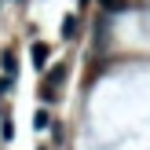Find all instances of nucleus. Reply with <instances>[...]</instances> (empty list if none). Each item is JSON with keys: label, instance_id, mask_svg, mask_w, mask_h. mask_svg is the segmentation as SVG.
<instances>
[{"label": "nucleus", "instance_id": "obj_1", "mask_svg": "<svg viewBox=\"0 0 150 150\" xmlns=\"http://www.w3.org/2000/svg\"><path fill=\"white\" fill-rule=\"evenodd\" d=\"M62 77H66V66H51L48 70V77H44V99H55V88L62 84Z\"/></svg>", "mask_w": 150, "mask_h": 150}, {"label": "nucleus", "instance_id": "obj_2", "mask_svg": "<svg viewBox=\"0 0 150 150\" xmlns=\"http://www.w3.org/2000/svg\"><path fill=\"white\" fill-rule=\"evenodd\" d=\"M48 55H51V51L44 48V44H33V66H37V70H44V66H48Z\"/></svg>", "mask_w": 150, "mask_h": 150}, {"label": "nucleus", "instance_id": "obj_3", "mask_svg": "<svg viewBox=\"0 0 150 150\" xmlns=\"http://www.w3.org/2000/svg\"><path fill=\"white\" fill-rule=\"evenodd\" d=\"M77 29H81V22H77V15H70V18L62 22V37H66V40H73V37H77Z\"/></svg>", "mask_w": 150, "mask_h": 150}, {"label": "nucleus", "instance_id": "obj_4", "mask_svg": "<svg viewBox=\"0 0 150 150\" xmlns=\"http://www.w3.org/2000/svg\"><path fill=\"white\" fill-rule=\"evenodd\" d=\"M48 125H51L48 110H37V114H33V128H37V132H44V128H48Z\"/></svg>", "mask_w": 150, "mask_h": 150}, {"label": "nucleus", "instance_id": "obj_5", "mask_svg": "<svg viewBox=\"0 0 150 150\" xmlns=\"http://www.w3.org/2000/svg\"><path fill=\"white\" fill-rule=\"evenodd\" d=\"M0 62H4V73H7V77H15V55H11V51H4Z\"/></svg>", "mask_w": 150, "mask_h": 150}, {"label": "nucleus", "instance_id": "obj_6", "mask_svg": "<svg viewBox=\"0 0 150 150\" xmlns=\"http://www.w3.org/2000/svg\"><path fill=\"white\" fill-rule=\"evenodd\" d=\"M99 4L106 7V15H117V11H121V0H99Z\"/></svg>", "mask_w": 150, "mask_h": 150}, {"label": "nucleus", "instance_id": "obj_7", "mask_svg": "<svg viewBox=\"0 0 150 150\" xmlns=\"http://www.w3.org/2000/svg\"><path fill=\"white\" fill-rule=\"evenodd\" d=\"M4 92H7V77H4V81H0V95H4Z\"/></svg>", "mask_w": 150, "mask_h": 150}]
</instances>
